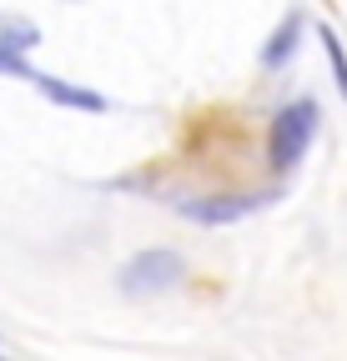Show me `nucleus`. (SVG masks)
<instances>
[{"label":"nucleus","mask_w":347,"mask_h":361,"mask_svg":"<svg viewBox=\"0 0 347 361\" xmlns=\"http://www.w3.org/2000/svg\"><path fill=\"white\" fill-rule=\"evenodd\" d=\"M30 85H35L51 106H61V111H81V116H101V111H111V101L101 96V90H86V85H76V80L46 75V71H35Z\"/></svg>","instance_id":"nucleus-5"},{"label":"nucleus","mask_w":347,"mask_h":361,"mask_svg":"<svg viewBox=\"0 0 347 361\" xmlns=\"http://www.w3.org/2000/svg\"><path fill=\"white\" fill-rule=\"evenodd\" d=\"M302 35H307V16H302V11H287V16L277 20V30L262 40V71H267V75H277V71L292 66V56L302 51Z\"/></svg>","instance_id":"nucleus-6"},{"label":"nucleus","mask_w":347,"mask_h":361,"mask_svg":"<svg viewBox=\"0 0 347 361\" xmlns=\"http://www.w3.org/2000/svg\"><path fill=\"white\" fill-rule=\"evenodd\" d=\"M187 281V261L177 251H166V246H146L136 251L131 261H126L116 271V291L121 296H166V291H177Z\"/></svg>","instance_id":"nucleus-2"},{"label":"nucleus","mask_w":347,"mask_h":361,"mask_svg":"<svg viewBox=\"0 0 347 361\" xmlns=\"http://www.w3.org/2000/svg\"><path fill=\"white\" fill-rule=\"evenodd\" d=\"M317 121H322V106L312 96H302L292 106H282L267 126V166L277 176H287L302 156L312 151V135H317Z\"/></svg>","instance_id":"nucleus-1"},{"label":"nucleus","mask_w":347,"mask_h":361,"mask_svg":"<svg viewBox=\"0 0 347 361\" xmlns=\"http://www.w3.org/2000/svg\"><path fill=\"white\" fill-rule=\"evenodd\" d=\"M317 40H322V56H327V66H332V80H337L342 101H347V51H342V35H337L332 25H317Z\"/></svg>","instance_id":"nucleus-7"},{"label":"nucleus","mask_w":347,"mask_h":361,"mask_svg":"<svg viewBox=\"0 0 347 361\" xmlns=\"http://www.w3.org/2000/svg\"><path fill=\"white\" fill-rule=\"evenodd\" d=\"M0 361H6V356H0Z\"/></svg>","instance_id":"nucleus-8"},{"label":"nucleus","mask_w":347,"mask_h":361,"mask_svg":"<svg viewBox=\"0 0 347 361\" xmlns=\"http://www.w3.org/2000/svg\"><path fill=\"white\" fill-rule=\"evenodd\" d=\"M277 196H282V186H272V191H237V196H187V201H171V206H177L187 221L216 231V226H232V221L257 216L262 206H272Z\"/></svg>","instance_id":"nucleus-3"},{"label":"nucleus","mask_w":347,"mask_h":361,"mask_svg":"<svg viewBox=\"0 0 347 361\" xmlns=\"http://www.w3.org/2000/svg\"><path fill=\"white\" fill-rule=\"evenodd\" d=\"M40 45V25L30 16H0V75H16V80H30L35 66L25 61Z\"/></svg>","instance_id":"nucleus-4"}]
</instances>
